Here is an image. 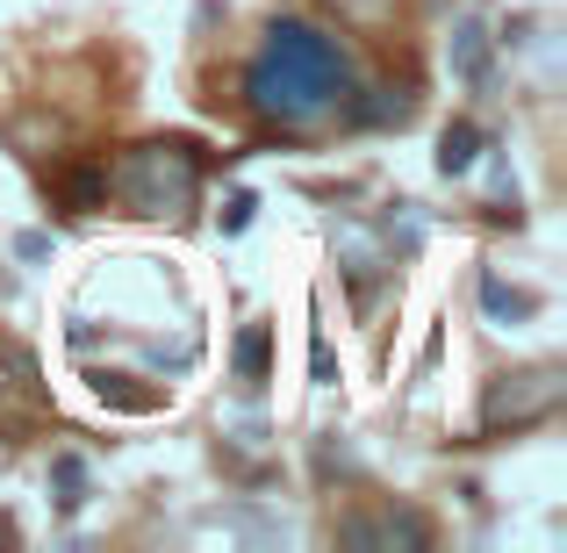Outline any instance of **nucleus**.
Wrapping results in <instances>:
<instances>
[{"instance_id": "7", "label": "nucleus", "mask_w": 567, "mask_h": 553, "mask_svg": "<svg viewBox=\"0 0 567 553\" xmlns=\"http://www.w3.org/2000/svg\"><path fill=\"white\" fill-rule=\"evenodd\" d=\"M474 158H482V130H474V123H453L439 137V173H467Z\"/></svg>"}, {"instance_id": "4", "label": "nucleus", "mask_w": 567, "mask_h": 553, "mask_svg": "<svg viewBox=\"0 0 567 553\" xmlns=\"http://www.w3.org/2000/svg\"><path fill=\"white\" fill-rule=\"evenodd\" d=\"M346 546H374V540H402V546H424L431 540V525L416 511H381V518H352L346 532H338Z\"/></svg>"}, {"instance_id": "8", "label": "nucleus", "mask_w": 567, "mask_h": 553, "mask_svg": "<svg viewBox=\"0 0 567 553\" xmlns=\"http://www.w3.org/2000/svg\"><path fill=\"white\" fill-rule=\"evenodd\" d=\"M237 373H245V381H266V324H245V331H237Z\"/></svg>"}, {"instance_id": "9", "label": "nucleus", "mask_w": 567, "mask_h": 553, "mask_svg": "<svg viewBox=\"0 0 567 553\" xmlns=\"http://www.w3.org/2000/svg\"><path fill=\"white\" fill-rule=\"evenodd\" d=\"M482 303H488V317H532V295H511V288H503V280L496 274H482Z\"/></svg>"}, {"instance_id": "12", "label": "nucleus", "mask_w": 567, "mask_h": 553, "mask_svg": "<svg viewBox=\"0 0 567 553\" xmlns=\"http://www.w3.org/2000/svg\"><path fill=\"white\" fill-rule=\"evenodd\" d=\"M338 8H346V14H352V22H381V14H388V8H395V0H338Z\"/></svg>"}, {"instance_id": "11", "label": "nucleus", "mask_w": 567, "mask_h": 553, "mask_svg": "<svg viewBox=\"0 0 567 553\" xmlns=\"http://www.w3.org/2000/svg\"><path fill=\"white\" fill-rule=\"evenodd\" d=\"M94 396L101 402H123V410H152V388H123V373H94Z\"/></svg>"}, {"instance_id": "2", "label": "nucleus", "mask_w": 567, "mask_h": 553, "mask_svg": "<svg viewBox=\"0 0 567 553\" xmlns=\"http://www.w3.org/2000/svg\"><path fill=\"white\" fill-rule=\"evenodd\" d=\"M109 173V194L130 208V216L144 223H187L194 216V194H202V158H194V144L166 137V144H137V152H123Z\"/></svg>"}, {"instance_id": "13", "label": "nucleus", "mask_w": 567, "mask_h": 553, "mask_svg": "<svg viewBox=\"0 0 567 553\" xmlns=\"http://www.w3.org/2000/svg\"><path fill=\"white\" fill-rule=\"evenodd\" d=\"M251 223V194H230V208H223V231H245Z\"/></svg>"}, {"instance_id": "6", "label": "nucleus", "mask_w": 567, "mask_h": 553, "mask_svg": "<svg viewBox=\"0 0 567 553\" xmlns=\"http://www.w3.org/2000/svg\"><path fill=\"white\" fill-rule=\"evenodd\" d=\"M346 123H410V94L381 86L374 101H346Z\"/></svg>"}, {"instance_id": "10", "label": "nucleus", "mask_w": 567, "mask_h": 553, "mask_svg": "<svg viewBox=\"0 0 567 553\" xmlns=\"http://www.w3.org/2000/svg\"><path fill=\"white\" fill-rule=\"evenodd\" d=\"M51 482H58V503H65V511H80V503H86V468H80L72 453H58Z\"/></svg>"}, {"instance_id": "3", "label": "nucleus", "mask_w": 567, "mask_h": 553, "mask_svg": "<svg viewBox=\"0 0 567 553\" xmlns=\"http://www.w3.org/2000/svg\"><path fill=\"white\" fill-rule=\"evenodd\" d=\"M567 396V373L560 367H532V373H503L496 388L482 396V431H525L546 424Z\"/></svg>"}, {"instance_id": "1", "label": "nucleus", "mask_w": 567, "mask_h": 553, "mask_svg": "<svg viewBox=\"0 0 567 553\" xmlns=\"http://www.w3.org/2000/svg\"><path fill=\"white\" fill-rule=\"evenodd\" d=\"M245 101L259 123L323 130L352 101V58L338 51V37H323L309 22H274L245 65Z\"/></svg>"}, {"instance_id": "5", "label": "nucleus", "mask_w": 567, "mask_h": 553, "mask_svg": "<svg viewBox=\"0 0 567 553\" xmlns=\"http://www.w3.org/2000/svg\"><path fill=\"white\" fill-rule=\"evenodd\" d=\"M453 72L467 86H488V29L482 22H460L453 29Z\"/></svg>"}]
</instances>
